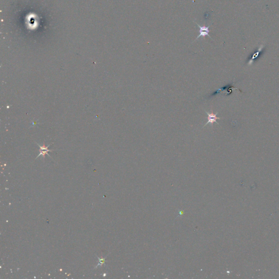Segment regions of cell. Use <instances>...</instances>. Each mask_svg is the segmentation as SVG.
I'll use <instances>...</instances> for the list:
<instances>
[{"instance_id":"6da1fadb","label":"cell","mask_w":279,"mask_h":279,"mask_svg":"<svg viewBox=\"0 0 279 279\" xmlns=\"http://www.w3.org/2000/svg\"><path fill=\"white\" fill-rule=\"evenodd\" d=\"M205 112L207 115V118L208 121L206 123V124L203 126V127H205L206 126H207V124H210L212 126H213L214 123H216L217 124H219V123L217 121V119H220L221 118L218 117L217 116V115L218 114V112H217V113H215V114L213 113V112L209 113V112H207L206 111H205Z\"/></svg>"},{"instance_id":"7a4b0ae2","label":"cell","mask_w":279,"mask_h":279,"mask_svg":"<svg viewBox=\"0 0 279 279\" xmlns=\"http://www.w3.org/2000/svg\"><path fill=\"white\" fill-rule=\"evenodd\" d=\"M196 24L198 26V27L200 28V35L196 38V40H197L198 38H200V37H202V36L204 37V36H208L211 38V37L209 35V28L210 26H208V27L201 26L199 25L198 24H197V23H196Z\"/></svg>"},{"instance_id":"3957f363","label":"cell","mask_w":279,"mask_h":279,"mask_svg":"<svg viewBox=\"0 0 279 279\" xmlns=\"http://www.w3.org/2000/svg\"><path fill=\"white\" fill-rule=\"evenodd\" d=\"M37 145H38V146L39 147V148H40V153L39 154V155H38V157H37V158L39 157V156H41V155H42L44 158H45V154H48V155H49L48 152H51V151H52V150H49V149H48V148L49 147V146H50V145H49V146H46V147L44 145L43 146H40V145H38V144H37Z\"/></svg>"},{"instance_id":"277c9868","label":"cell","mask_w":279,"mask_h":279,"mask_svg":"<svg viewBox=\"0 0 279 279\" xmlns=\"http://www.w3.org/2000/svg\"><path fill=\"white\" fill-rule=\"evenodd\" d=\"M263 47H264L263 45H260L258 51H257L256 52H255V53L254 54V55H253V57H252V58H251V60L249 61V63H248V64H249V66H250V65H251V64L253 63V62H254V60H255L256 58H257V56H259V53H260V52H261V50L263 49Z\"/></svg>"},{"instance_id":"5b68a950","label":"cell","mask_w":279,"mask_h":279,"mask_svg":"<svg viewBox=\"0 0 279 279\" xmlns=\"http://www.w3.org/2000/svg\"><path fill=\"white\" fill-rule=\"evenodd\" d=\"M105 259L106 258H105V259H100L99 257H98V259L99 260V264L97 265V266H96V268L97 267H98L99 265H103V264H104L105 263Z\"/></svg>"}]
</instances>
